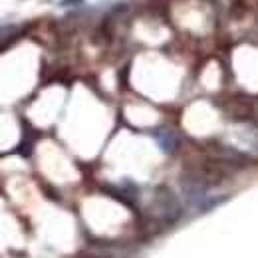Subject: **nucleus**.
<instances>
[{
    "instance_id": "f257e3e1",
    "label": "nucleus",
    "mask_w": 258,
    "mask_h": 258,
    "mask_svg": "<svg viewBox=\"0 0 258 258\" xmlns=\"http://www.w3.org/2000/svg\"><path fill=\"white\" fill-rule=\"evenodd\" d=\"M157 141H159V145H161V149L165 153H171V151L175 149V143H177L175 133L169 131V129H163V131L157 133Z\"/></svg>"
}]
</instances>
